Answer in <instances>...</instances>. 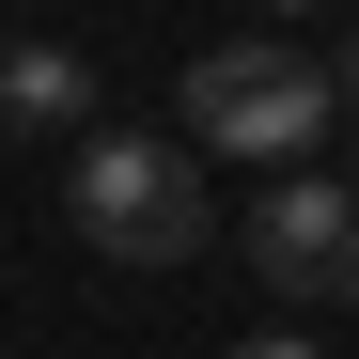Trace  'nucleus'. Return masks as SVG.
<instances>
[{
  "mask_svg": "<svg viewBox=\"0 0 359 359\" xmlns=\"http://www.w3.org/2000/svg\"><path fill=\"white\" fill-rule=\"evenodd\" d=\"M63 156H79V172H63V203H79V234H94L109 266H188L203 234H219V203H203V156H188V141L79 126Z\"/></svg>",
  "mask_w": 359,
  "mask_h": 359,
  "instance_id": "nucleus-2",
  "label": "nucleus"
},
{
  "mask_svg": "<svg viewBox=\"0 0 359 359\" xmlns=\"http://www.w3.org/2000/svg\"><path fill=\"white\" fill-rule=\"evenodd\" d=\"M266 16H313V0H266Z\"/></svg>",
  "mask_w": 359,
  "mask_h": 359,
  "instance_id": "nucleus-7",
  "label": "nucleus"
},
{
  "mask_svg": "<svg viewBox=\"0 0 359 359\" xmlns=\"http://www.w3.org/2000/svg\"><path fill=\"white\" fill-rule=\"evenodd\" d=\"M328 109H344V141H359V32H344V63H328Z\"/></svg>",
  "mask_w": 359,
  "mask_h": 359,
  "instance_id": "nucleus-6",
  "label": "nucleus"
},
{
  "mask_svg": "<svg viewBox=\"0 0 359 359\" xmlns=\"http://www.w3.org/2000/svg\"><path fill=\"white\" fill-rule=\"evenodd\" d=\"M250 266L313 313V297H359V188L344 172H281V188L250 203Z\"/></svg>",
  "mask_w": 359,
  "mask_h": 359,
  "instance_id": "nucleus-3",
  "label": "nucleus"
},
{
  "mask_svg": "<svg viewBox=\"0 0 359 359\" xmlns=\"http://www.w3.org/2000/svg\"><path fill=\"white\" fill-rule=\"evenodd\" d=\"M234 359H328L313 328H250V344H234Z\"/></svg>",
  "mask_w": 359,
  "mask_h": 359,
  "instance_id": "nucleus-5",
  "label": "nucleus"
},
{
  "mask_svg": "<svg viewBox=\"0 0 359 359\" xmlns=\"http://www.w3.org/2000/svg\"><path fill=\"white\" fill-rule=\"evenodd\" d=\"M94 126V63L63 32H32V47H0V141H79Z\"/></svg>",
  "mask_w": 359,
  "mask_h": 359,
  "instance_id": "nucleus-4",
  "label": "nucleus"
},
{
  "mask_svg": "<svg viewBox=\"0 0 359 359\" xmlns=\"http://www.w3.org/2000/svg\"><path fill=\"white\" fill-rule=\"evenodd\" d=\"M172 109H188V156H250V172H313V156L344 141L328 63H313V47H281V32L203 47V63L172 79Z\"/></svg>",
  "mask_w": 359,
  "mask_h": 359,
  "instance_id": "nucleus-1",
  "label": "nucleus"
}]
</instances>
